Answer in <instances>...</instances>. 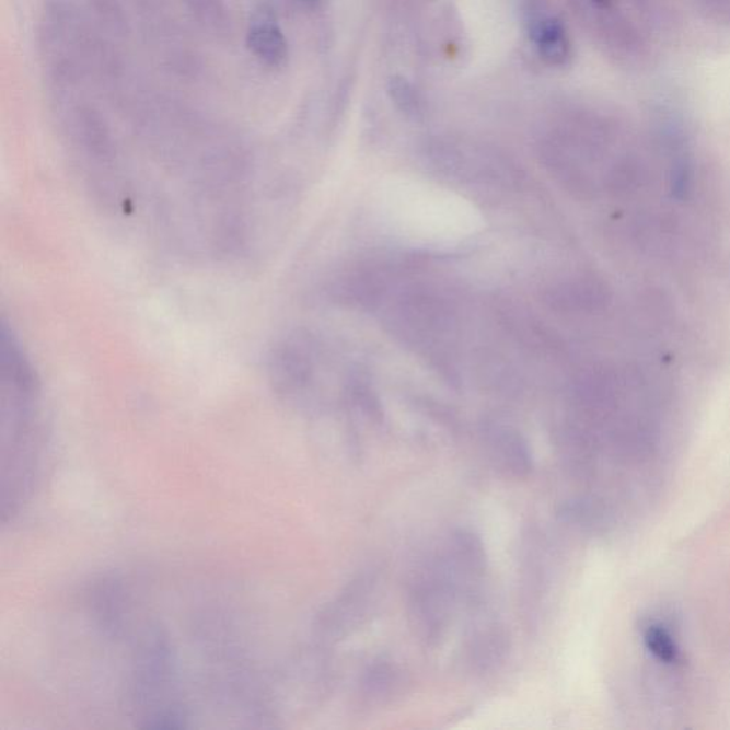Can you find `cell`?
I'll list each match as a JSON object with an SVG mask.
<instances>
[{"label":"cell","mask_w":730,"mask_h":730,"mask_svg":"<svg viewBox=\"0 0 730 730\" xmlns=\"http://www.w3.org/2000/svg\"><path fill=\"white\" fill-rule=\"evenodd\" d=\"M395 336L414 347H427L455 326V313L444 297L421 287L403 291L389 313Z\"/></svg>","instance_id":"cell-1"},{"label":"cell","mask_w":730,"mask_h":730,"mask_svg":"<svg viewBox=\"0 0 730 730\" xmlns=\"http://www.w3.org/2000/svg\"><path fill=\"white\" fill-rule=\"evenodd\" d=\"M301 3L308 4V7H314L315 3H318L320 0H300Z\"/></svg>","instance_id":"cell-17"},{"label":"cell","mask_w":730,"mask_h":730,"mask_svg":"<svg viewBox=\"0 0 730 730\" xmlns=\"http://www.w3.org/2000/svg\"><path fill=\"white\" fill-rule=\"evenodd\" d=\"M510 649L511 638L506 626L498 622H488L471 635L466 658L474 671L487 673L506 661Z\"/></svg>","instance_id":"cell-10"},{"label":"cell","mask_w":730,"mask_h":730,"mask_svg":"<svg viewBox=\"0 0 730 730\" xmlns=\"http://www.w3.org/2000/svg\"><path fill=\"white\" fill-rule=\"evenodd\" d=\"M380 593L379 577L371 572L361 573L324 610L320 618V629L329 639L350 637L374 615Z\"/></svg>","instance_id":"cell-3"},{"label":"cell","mask_w":730,"mask_h":730,"mask_svg":"<svg viewBox=\"0 0 730 730\" xmlns=\"http://www.w3.org/2000/svg\"><path fill=\"white\" fill-rule=\"evenodd\" d=\"M640 638H642L645 651L661 665L675 668L684 662L680 639L665 621L658 618L645 621L640 626Z\"/></svg>","instance_id":"cell-12"},{"label":"cell","mask_w":730,"mask_h":730,"mask_svg":"<svg viewBox=\"0 0 730 730\" xmlns=\"http://www.w3.org/2000/svg\"><path fill=\"white\" fill-rule=\"evenodd\" d=\"M351 397L355 399L358 407L362 409L370 418L373 420H380L383 417V409H381V404L373 391L370 390L369 385L361 383V381H356L351 385Z\"/></svg>","instance_id":"cell-15"},{"label":"cell","mask_w":730,"mask_h":730,"mask_svg":"<svg viewBox=\"0 0 730 730\" xmlns=\"http://www.w3.org/2000/svg\"><path fill=\"white\" fill-rule=\"evenodd\" d=\"M389 275V266L385 265L348 273L333 286L334 300L358 310H375L387 294Z\"/></svg>","instance_id":"cell-8"},{"label":"cell","mask_w":730,"mask_h":730,"mask_svg":"<svg viewBox=\"0 0 730 730\" xmlns=\"http://www.w3.org/2000/svg\"><path fill=\"white\" fill-rule=\"evenodd\" d=\"M407 677L393 661H374L362 673L360 682L361 702L367 708H384L404 694Z\"/></svg>","instance_id":"cell-9"},{"label":"cell","mask_w":730,"mask_h":730,"mask_svg":"<svg viewBox=\"0 0 730 730\" xmlns=\"http://www.w3.org/2000/svg\"><path fill=\"white\" fill-rule=\"evenodd\" d=\"M428 166L438 176L464 185H482L506 190L524 186L525 174L510 159L494 153L465 155L450 146H436L427 153Z\"/></svg>","instance_id":"cell-2"},{"label":"cell","mask_w":730,"mask_h":730,"mask_svg":"<svg viewBox=\"0 0 730 730\" xmlns=\"http://www.w3.org/2000/svg\"><path fill=\"white\" fill-rule=\"evenodd\" d=\"M318 366V347L308 333H294L281 341L270 358V375L275 389L286 397L308 393Z\"/></svg>","instance_id":"cell-4"},{"label":"cell","mask_w":730,"mask_h":730,"mask_svg":"<svg viewBox=\"0 0 730 730\" xmlns=\"http://www.w3.org/2000/svg\"><path fill=\"white\" fill-rule=\"evenodd\" d=\"M484 440L489 459L503 474L525 478L534 468L529 441L520 431L506 424L491 422L484 428Z\"/></svg>","instance_id":"cell-7"},{"label":"cell","mask_w":730,"mask_h":730,"mask_svg":"<svg viewBox=\"0 0 730 730\" xmlns=\"http://www.w3.org/2000/svg\"><path fill=\"white\" fill-rule=\"evenodd\" d=\"M442 567L454 579L461 593L474 591L488 568V555L482 536L470 530H455L447 541L440 557Z\"/></svg>","instance_id":"cell-5"},{"label":"cell","mask_w":730,"mask_h":730,"mask_svg":"<svg viewBox=\"0 0 730 730\" xmlns=\"http://www.w3.org/2000/svg\"><path fill=\"white\" fill-rule=\"evenodd\" d=\"M541 58L553 66H564L571 58V44L567 31L557 19H548L535 31Z\"/></svg>","instance_id":"cell-13"},{"label":"cell","mask_w":730,"mask_h":730,"mask_svg":"<svg viewBox=\"0 0 730 730\" xmlns=\"http://www.w3.org/2000/svg\"><path fill=\"white\" fill-rule=\"evenodd\" d=\"M543 300L557 313L595 314L610 304V290L595 277L578 276L554 282L544 291Z\"/></svg>","instance_id":"cell-6"},{"label":"cell","mask_w":730,"mask_h":730,"mask_svg":"<svg viewBox=\"0 0 730 730\" xmlns=\"http://www.w3.org/2000/svg\"><path fill=\"white\" fill-rule=\"evenodd\" d=\"M247 45L257 59L273 68L285 63L289 56L285 33L275 16L267 12L254 19L248 30Z\"/></svg>","instance_id":"cell-11"},{"label":"cell","mask_w":730,"mask_h":730,"mask_svg":"<svg viewBox=\"0 0 730 730\" xmlns=\"http://www.w3.org/2000/svg\"><path fill=\"white\" fill-rule=\"evenodd\" d=\"M591 2L595 4L598 9H602V11H610L612 8V0H591Z\"/></svg>","instance_id":"cell-16"},{"label":"cell","mask_w":730,"mask_h":730,"mask_svg":"<svg viewBox=\"0 0 730 730\" xmlns=\"http://www.w3.org/2000/svg\"><path fill=\"white\" fill-rule=\"evenodd\" d=\"M389 96L391 102L403 115L417 117L421 115V102L416 89L403 77H394L389 82Z\"/></svg>","instance_id":"cell-14"}]
</instances>
